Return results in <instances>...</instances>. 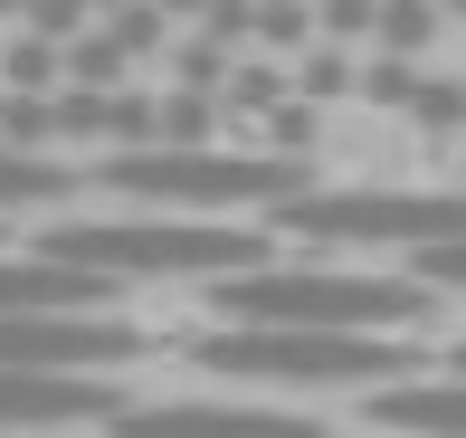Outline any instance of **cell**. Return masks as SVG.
<instances>
[{"label": "cell", "instance_id": "cell-12", "mask_svg": "<svg viewBox=\"0 0 466 438\" xmlns=\"http://www.w3.org/2000/svg\"><path fill=\"white\" fill-rule=\"evenodd\" d=\"M371 38H380V57H419L438 38V0H380V10H371Z\"/></svg>", "mask_w": 466, "mask_h": 438}, {"label": "cell", "instance_id": "cell-8", "mask_svg": "<svg viewBox=\"0 0 466 438\" xmlns=\"http://www.w3.org/2000/svg\"><path fill=\"white\" fill-rule=\"evenodd\" d=\"M124 391L105 372H19L0 362V438L19 429H67V420H115Z\"/></svg>", "mask_w": 466, "mask_h": 438}, {"label": "cell", "instance_id": "cell-1", "mask_svg": "<svg viewBox=\"0 0 466 438\" xmlns=\"http://www.w3.org/2000/svg\"><path fill=\"white\" fill-rule=\"evenodd\" d=\"M38 258L86 267V277H238V267H267L258 229L228 219H181V210H143V219H48L38 229Z\"/></svg>", "mask_w": 466, "mask_h": 438}, {"label": "cell", "instance_id": "cell-16", "mask_svg": "<svg viewBox=\"0 0 466 438\" xmlns=\"http://www.w3.org/2000/svg\"><path fill=\"white\" fill-rule=\"evenodd\" d=\"M410 277H419V286H466V239H448V248H410Z\"/></svg>", "mask_w": 466, "mask_h": 438}, {"label": "cell", "instance_id": "cell-11", "mask_svg": "<svg viewBox=\"0 0 466 438\" xmlns=\"http://www.w3.org/2000/svg\"><path fill=\"white\" fill-rule=\"evenodd\" d=\"M86 172H67L57 153H19V143H0V219L10 210H48V200H67Z\"/></svg>", "mask_w": 466, "mask_h": 438}, {"label": "cell", "instance_id": "cell-6", "mask_svg": "<svg viewBox=\"0 0 466 438\" xmlns=\"http://www.w3.org/2000/svg\"><path fill=\"white\" fill-rule=\"evenodd\" d=\"M134 352L143 333L124 315H0V362L19 372H115Z\"/></svg>", "mask_w": 466, "mask_h": 438}, {"label": "cell", "instance_id": "cell-18", "mask_svg": "<svg viewBox=\"0 0 466 438\" xmlns=\"http://www.w3.org/2000/svg\"><path fill=\"white\" fill-rule=\"evenodd\" d=\"M457 372H466V352H457Z\"/></svg>", "mask_w": 466, "mask_h": 438}, {"label": "cell", "instance_id": "cell-5", "mask_svg": "<svg viewBox=\"0 0 466 438\" xmlns=\"http://www.w3.org/2000/svg\"><path fill=\"white\" fill-rule=\"evenodd\" d=\"M277 219L314 248H448L466 239V200L448 191H295L277 200Z\"/></svg>", "mask_w": 466, "mask_h": 438}, {"label": "cell", "instance_id": "cell-14", "mask_svg": "<svg viewBox=\"0 0 466 438\" xmlns=\"http://www.w3.org/2000/svg\"><path fill=\"white\" fill-rule=\"evenodd\" d=\"M352 87H362V67H352L333 38H324V48H305V67H295V96H305V106H343Z\"/></svg>", "mask_w": 466, "mask_h": 438}, {"label": "cell", "instance_id": "cell-3", "mask_svg": "<svg viewBox=\"0 0 466 438\" xmlns=\"http://www.w3.org/2000/svg\"><path fill=\"white\" fill-rule=\"evenodd\" d=\"M200 372L228 382H286V391H380L410 382V343L400 333H324V324H219L190 343Z\"/></svg>", "mask_w": 466, "mask_h": 438}, {"label": "cell", "instance_id": "cell-4", "mask_svg": "<svg viewBox=\"0 0 466 438\" xmlns=\"http://www.w3.org/2000/svg\"><path fill=\"white\" fill-rule=\"evenodd\" d=\"M105 191L143 200V210H248V200H295L305 162L295 153H219V143H124L96 162Z\"/></svg>", "mask_w": 466, "mask_h": 438}, {"label": "cell", "instance_id": "cell-15", "mask_svg": "<svg viewBox=\"0 0 466 438\" xmlns=\"http://www.w3.org/2000/svg\"><path fill=\"white\" fill-rule=\"evenodd\" d=\"M371 10L380 0H314V29H324L333 48H352V38H371Z\"/></svg>", "mask_w": 466, "mask_h": 438}, {"label": "cell", "instance_id": "cell-19", "mask_svg": "<svg viewBox=\"0 0 466 438\" xmlns=\"http://www.w3.org/2000/svg\"><path fill=\"white\" fill-rule=\"evenodd\" d=\"M0 248H10V239H0Z\"/></svg>", "mask_w": 466, "mask_h": 438}, {"label": "cell", "instance_id": "cell-7", "mask_svg": "<svg viewBox=\"0 0 466 438\" xmlns=\"http://www.w3.org/2000/svg\"><path fill=\"white\" fill-rule=\"evenodd\" d=\"M115 438H324L305 410H267V401H124Z\"/></svg>", "mask_w": 466, "mask_h": 438}, {"label": "cell", "instance_id": "cell-13", "mask_svg": "<svg viewBox=\"0 0 466 438\" xmlns=\"http://www.w3.org/2000/svg\"><path fill=\"white\" fill-rule=\"evenodd\" d=\"M248 38H258L267 57L305 48V38H314V0H248Z\"/></svg>", "mask_w": 466, "mask_h": 438}, {"label": "cell", "instance_id": "cell-2", "mask_svg": "<svg viewBox=\"0 0 466 438\" xmlns=\"http://www.w3.org/2000/svg\"><path fill=\"white\" fill-rule=\"evenodd\" d=\"M219 286V324H324V333H400L429 324L438 296L419 277H362V267H238Z\"/></svg>", "mask_w": 466, "mask_h": 438}, {"label": "cell", "instance_id": "cell-17", "mask_svg": "<svg viewBox=\"0 0 466 438\" xmlns=\"http://www.w3.org/2000/svg\"><path fill=\"white\" fill-rule=\"evenodd\" d=\"M19 10H29V0H0V19H19Z\"/></svg>", "mask_w": 466, "mask_h": 438}, {"label": "cell", "instance_id": "cell-9", "mask_svg": "<svg viewBox=\"0 0 466 438\" xmlns=\"http://www.w3.org/2000/svg\"><path fill=\"white\" fill-rule=\"evenodd\" d=\"M115 277H86V267H57V258H0V315H105Z\"/></svg>", "mask_w": 466, "mask_h": 438}, {"label": "cell", "instance_id": "cell-10", "mask_svg": "<svg viewBox=\"0 0 466 438\" xmlns=\"http://www.w3.org/2000/svg\"><path fill=\"white\" fill-rule=\"evenodd\" d=\"M371 420L380 429H400V438H466V372L457 382H380V401H371Z\"/></svg>", "mask_w": 466, "mask_h": 438}]
</instances>
